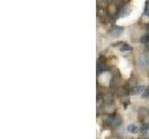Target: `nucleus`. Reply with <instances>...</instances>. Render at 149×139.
<instances>
[{
	"label": "nucleus",
	"instance_id": "1",
	"mask_svg": "<svg viewBox=\"0 0 149 139\" xmlns=\"http://www.w3.org/2000/svg\"><path fill=\"white\" fill-rule=\"evenodd\" d=\"M146 35H144L141 37V43H143L145 46H146V48L147 50H149V24L146 25Z\"/></svg>",
	"mask_w": 149,
	"mask_h": 139
},
{
	"label": "nucleus",
	"instance_id": "2",
	"mask_svg": "<svg viewBox=\"0 0 149 139\" xmlns=\"http://www.w3.org/2000/svg\"><path fill=\"white\" fill-rule=\"evenodd\" d=\"M121 123V120L119 117H114L110 120V122H109V124L112 126V127H117L118 125Z\"/></svg>",
	"mask_w": 149,
	"mask_h": 139
},
{
	"label": "nucleus",
	"instance_id": "3",
	"mask_svg": "<svg viewBox=\"0 0 149 139\" xmlns=\"http://www.w3.org/2000/svg\"><path fill=\"white\" fill-rule=\"evenodd\" d=\"M140 60H141V65H142L143 67H146L147 65H148L149 58L146 55V54H143V55L141 56V59H140Z\"/></svg>",
	"mask_w": 149,
	"mask_h": 139
},
{
	"label": "nucleus",
	"instance_id": "4",
	"mask_svg": "<svg viewBox=\"0 0 149 139\" xmlns=\"http://www.w3.org/2000/svg\"><path fill=\"white\" fill-rule=\"evenodd\" d=\"M145 91H146V87L139 85V86H135L134 88H133V94L134 95H142Z\"/></svg>",
	"mask_w": 149,
	"mask_h": 139
},
{
	"label": "nucleus",
	"instance_id": "5",
	"mask_svg": "<svg viewBox=\"0 0 149 139\" xmlns=\"http://www.w3.org/2000/svg\"><path fill=\"white\" fill-rule=\"evenodd\" d=\"M128 131L131 134H136V133L138 132V126L136 124H133V123H131L128 126Z\"/></svg>",
	"mask_w": 149,
	"mask_h": 139
},
{
	"label": "nucleus",
	"instance_id": "6",
	"mask_svg": "<svg viewBox=\"0 0 149 139\" xmlns=\"http://www.w3.org/2000/svg\"><path fill=\"white\" fill-rule=\"evenodd\" d=\"M131 49H132V47H131L130 45H128V44H126V43L121 44L120 51H122V52H125V51H131Z\"/></svg>",
	"mask_w": 149,
	"mask_h": 139
},
{
	"label": "nucleus",
	"instance_id": "7",
	"mask_svg": "<svg viewBox=\"0 0 149 139\" xmlns=\"http://www.w3.org/2000/svg\"><path fill=\"white\" fill-rule=\"evenodd\" d=\"M121 33H122V28L119 29L118 27H116V28H114L113 30L111 31V35H113V36H118Z\"/></svg>",
	"mask_w": 149,
	"mask_h": 139
}]
</instances>
